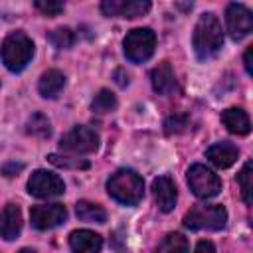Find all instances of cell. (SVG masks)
Masks as SVG:
<instances>
[{"label": "cell", "instance_id": "obj_15", "mask_svg": "<svg viewBox=\"0 0 253 253\" xmlns=\"http://www.w3.org/2000/svg\"><path fill=\"white\" fill-rule=\"evenodd\" d=\"M69 245H71L73 251H79V253H95L103 247V239L95 231L77 229L69 235Z\"/></svg>", "mask_w": 253, "mask_h": 253}, {"label": "cell", "instance_id": "obj_29", "mask_svg": "<svg viewBox=\"0 0 253 253\" xmlns=\"http://www.w3.org/2000/svg\"><path fill=\"white\" fill-rule=\"evenodd\" d=\"M115 83H117L119 87H126V85H128V75H126L123 69H117V71H115Z\"/></svg>", "mask_w": 253, "mask_h": 253}, {"label": "cell", "instance_id": "obj_4", "mask_svg": "<svg viewBox=\"0 0 253 253\" xmlns=\"http://www.w3.org/2000/svg\"><path fill=\"white\" fill-rule=\"evenodd\" d=\"M225 221H227V211L221 204L194 206L184 215V225L188 229H194V231H200V229L217 231L225 225Z\"/></svg>", "mask_w": 253, "mask_h": 253}, {"label": "cell", "instance_id": "obj_28", "mask_svg": "<svg viewBox=\"0 0 253 253\" xmlns=\"http://www.w3.org/2000/svg\"><path fill=\"white\" fill-rule=\"evenodd\" d=\"M22 168H24V164H20V162H8L2 166V174L10 178V176H16L18 172H22Z\"/></svg>", "mask_w": 253, "mask_h": 253}, {"label": "cell", "instance_id": "obj_23", "mask_svg": "<svg viewBox=\"0 0 253 253\" xmlns=\"http://www.w3.org/2000/svg\"><path fill=\"white\" fill-rule=\"evenodd\" d=\"M47 160H49L53 166H59V168H71V170L89 168V162H87V160L77 158V156H67V154H49Z\"/></svg>", "mask_w": 253, "mask_h": 253}, {"label": "cell", "instance_id": "obj_24", "mask_svg": "<svg viewBox=\"0 0 253 253\" xmlns=\"http://www.w3.org/2000/svg\"><path fill=\"white\" fill-rule=\"evenodd\" d=\"M251 180H253L251 162H245L243 168H241V172H239V176H237V182H239V186H241V196H243V202H245L247 206H251V202H253V198H251V188H253Z\"/></svg>", "mask_w": 253, "mask_h": 253}, {"label": "cell", "instance_id": "obj_12", "mask_svg": "<svg viewBox=\"0 0 253 253\" xmlns=\"http://www.w3.org/2000/svg\"><path fill=\"white\" fill-rule=\"evenodd\" d=\"M152 196H154V202L160 211H164V213L172 211L176 206V200H178L176 184L168 176H160L152 182Z\"/></svg>", "mask_w": 253, "mask_h": 253}, {"label": "cell", "instance_id": "obj_10", "mask_svg": "<svg viewBox=\"0 0 253 253\" xmlns=\"http://www.w3.org/2000/svg\"><path fill=\"white\" fill-rule=\"evenodd\" d=\"M150 10V0H101V12L109 18H140Z\"/></svg>", "mask_w": 253, "mask_h": 253}, {"label": "cell", "instance_id": "obj_1", "mask_svg": "<svg viewBox=\"0 0 253 253\" xmlns=\"http://www.w3.org/2000/svg\"><path fill=\"white\" fill-rule=\"evenodd\" d=\"M192 42H194V51L202 61L217 55L219 49L223 47V30H221L219 20L211 12L200 16L194 28Z\"/></svg>", "mask_w": 253, "mask_h": 253}, {"label": "cell", "instance_id": "obj_16", "mask_svg": "<svg viewBox=\"0 0 253 253\" xmlns=\"http://www.w3.org/2000/svg\"><path fill=\"white\" fill-rule=\"evenodd\" d=\"M221 123L225 125V128L233 134H247L251 130V121L247 117V113L239 107H229L221 113Z\"/></svg>", "mask_w": 253, "mask_h": 253}, {"label": "cell", "instance_id": "obj_31", "mask_svg": "<svg viewBox=\"0 0 253 253\" xmlns=\"http://www.w3.org/2000/svg\"><path fill=\"white\" fill-rule=\"evenodd\" d=\"M196 251H215V245L210 243V241H198Z\"/></svg>", "mask_w": 253, "mask_h": 253}, {"label": "cell", "instance_id": "obj_11", "mask_svg": "<svg viewBox=\"0 0 253 253\" xmlns=\"http://www.w3.org/2000/svg\"><path fill=\"white\" fill-rule=\"evenodd\" d=\"M67 217V210L61 204H49V206H34L30 210V219L32 225L40 231L45 229H53L57 225H61Z\"/></svg>", "mask_w": 253, "mask_h": 253}, {"label": "cell", "instance_id": "obj_8", "mask_svg": "<svg viewBox=\"0 0 253 253\" xmlns=\"http://www.w3.org/2000/svg\"><path fill=\"white\" fill-rule=\"evenodd\" d=\"M28 192L36 198L42 200H49V198H57L65 192V184L63 180L47 170H36L30 180H28Z\"/></svg>", "mask_w": 253, "mask_h": 253}, {"label": "cell", "instance_id": "obj_30", "mask_svg": "<svg viewBox=\"0 0 253 253\" xmlns=\"http://www.w3.org/2000/svg\"><path fill=\"white\" fill-rule=\"evenodd\" d=\"M251 53H253V47H247L245 49V55H243V61H245V69L249 75H253V63H251Z\"/></svg>", "mask_w": 253, "mask_h": 253}, {"label": "cell", "instance_id": "obj_9", "mask_svg": "<svg viewBox=\"0 0 253 253\" xmlns=\"http://www.w3.org/2000/svg\"><path fill=\"white\" fill-rule=\"evenodd\" d=\"M225 22H227V32L231 36V40L239 42L245 36H249V32L253 30V14L249 8H245L243 4H229L225 10Z\"/></svg>", "mask_w": 253, "mask_h": 253}, {"label": "cell", "instance_id": "obj_5", "mask_svg": "<svg viewBox=\"0 0 253 253\" xmlns=\"http://www.w3.org/2000/svg\"><path fill=\"white\" fill-rule=\"evenodd\" d=\"M125 55L132 63H142L152 57L156 47V36L150 28H134L126 34L125 42Z\"/></svg>", "mask_w": 253, "mask_h": 253}, {"label": "cell", "instance_id": "obj_25", "mask_svg": "<svg viewBox=\"0 0 253 253\" xmlns=\"http://www.w3.org/2000/svg\"><path fill=\"white\" fill-rule=\"evenodd\" d=\"M190 245L182 233H168L164 241L158 245V251H188Z\"/></svg>", "mask_w": 253, "mask_h": 253}, {"label": "cell", "instance_id": "obj_7", "mask_svg": "<svg viewBox=\"0 0 253 253\" xmlns=\"http://www.w3.org/2000/svg\"><path fill=\"white\" fill-rule=\"evenodd\" d=\"M59 148L69 154H91L99 148V134L89 126H75L59 140Z\"/></svg>", "mask_w": 253, "mask_h": 253}, {"label": "cell", "instance_id": "obj_21", "mask_svg": "<svg viewBox=\"0 0 253 253\" xmlns=\"http://www.w3.org/2000/svg\"><path fill=\"white\" fill-rule=\"evenodd\" d=\"M28 132L38 136V138H47L49 132H51V126H49V121L43 113H34L30 119H28Z\"/></svg>", "mask_w": 253, "mask_h": 253}, {"label": "cell", "instance_id": "obj_20", "mask_svg": "<svg viewBox=\"0 0 253 253\" xmlns=\"http://www.w3.org/2000/svg\"><path fill=\"white\" fill-rule=\"evenodd\" d=\"M115 107H117V97H115L109 89H101V91L93 97V101H91V109H93L95 113H99V115L111 113V111H115Z\"/></svg>", "mask_w": 253, "mask_h": 253}, {"label": "cell", "instance_id": "obj_6", "mask_svg": "<svg viewBox=\"0 0 253 253\" xmlns=\"http://www.w3.org/2000/svg\"><path fill=\"white\" fill-rule=\"evenodd\" d=\"M188 186L198 198H204V200L213 198L221 192L219 176L204 164H194L188 168Z\"/></svg>", "mask_w": 253, "mask_h": 253}, {"label": "cell", "instance_id": "obj_22", "mask_svg": "<svg viewBox=\"0 0 253 253\" xmlns=\"http://www.w3.org/2000/svg\"><path fill=\"white\" fill-rule=\"evenodd\" d=\"M47 40L51 42L53 47L57 49H67L75 43V34L69 30V28H55L53 32H49Z\"/></svg>", "mask_w": 253, "mask_h": 253}, {"label": "cell", "instance_id": "obj_26", "mask_svg": "<svg viewBox=\"0 0 253 253\" xmlns=\"http://www.w3.org/2000/svg\"><path fill=\"white\" fill-rule=\"evenodd\" d=\"M188 125H190V119L186 115L174 113L164 121V130H166V134H178V132H184L188 128Z\"/></svg>", "mask_w": 253, "mask_h": 253}, {"label": "cell", "instance_id": "obj_14", "mask_svg": "<svg viewBox=\"0 0 253 253\" xmlns=\"http://www.w3.org/2000/svg\"><path fill=\"white\" fill-rule=\"evenodd\" d=\"M206 156H208V160L213 166H217V168H229V166L235 164V160L239 156V150L231 142H217V144H211L208 148Z\"/></svg>", "mask_w": 253, "mask_h": 253}, {"label": "cell", "instance_id": "obj_17", "mask_svg": "<svg viewBox=\"0 0 253 253\" xmlns=\"http://www.w3.org/2000/svg\"><path fill=\"white\" fill-rule=\"evenodd\" d=\"M150 79H152V87H154V91L160 93V95H168V93L176 87L174 71H172V67H170L168 61L158 63V65L152 69Z\"/></svg>", "mask_w": 253, "mask_h": 253}, {"label": "cell", "instance_id": "obj_19", "mask_svg": "<svg viewBox=\"0 0 253 253\" xmlns=\"http://www.w3.org/2000/svg\"><path fill=\"white\" fill-rule=\"evenodd\" d=\"M75 213L83 221H91V223H105L107 221V211L99 204H93V202H87V200L77 202Z\"/></svg>", "mask_w": 253, "mask_h": 253}, {"label": "cell", "instance_id": "obj_2", "mask_svg": "<svg viewBox=\"0 0 253 253\" xmlns=\"http://www.w3.org/2000/svg\"><path fill=\"white\" fill-rule=\"evenodd\" d=\"M107 192L123 206H136L144 196V182L134 170L121 168L107 180Z\"/></svg>", "mask_w": 253, "mask_h": 253}, {"label": "cell", "instance_id": "obj_27", "mask_svg": "<svg viewBox=\"0 0 253 253\" xmlns=\"http://www.w3.org/2000/svg\"><path fill=\"white\" fill-rule=\"evenodd\" d=\"M36 8L45 16H57L63 12L65 0H36Z\"/></svg>", "mask_w": 253, "mask_h": 253}, {"label": "cell", "instance_id": "obj_13", "mask_svg": "<svg viewBox=\"0 0 253 253\" xmlns=\"http://www.w3.org/2000/svg\"><path fill=\"white\" fill-rule=\"evenodd\" d=\"M22 231V211L16 204H8L0 210V235L6 241H14Z\"/></svg>", "mask_w": 253, "mask_h": 253}, {"label": "cell", "instance_id": "obj_18", "mask_svg": "<svg viewBox=\"0 0 253 253\" xmlns=\"http://www.w3.org/2000/svg\"><path fill=\"white\" fill-rule=\"evenodd\" d=\"M63 85H65V75H63L61 71H57V69H49V71H45V73L40 77L38 91H40L42 97L53 99V97H57V95L61 93Z\"/></svg>", "mask_w": 253, "mask_h": 253}, {"label": "cell", "instance_id": "obj_3", "mask_svg": "<svg viewBox=\"0 0 253 253\" xmlns=\"http://www.w3.org/2000/svg\"><path fill=\"white\" fill-rule=\"evenodd\" d=\"M0 53H2L4 65L10 71L18 73V71H22L30 63V59L34 55V42L24 32H12L2 42Z\"/></svg>", "mask_w": 253, "mask_h": 253}]
</instances>
